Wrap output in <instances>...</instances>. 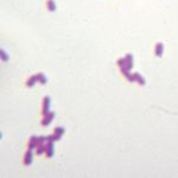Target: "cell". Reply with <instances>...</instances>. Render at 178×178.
I'll return each mask as SVG.
<instances>
[{"label": "cell", "instance_id": "1", "mask_svg": "<svg viewBox=\"0 0 178 178\" xmlns=\"http://www.w3.org/2000/svg\"><path fill=\"white\" fill-rule=\"evenodd\" d=\"M124 58H125V67L121 69V72L129 71V70L133 68V56L131 54H127L126 57H124Z\"/></svg>", "mask_w": 178, "mask_h": 178}, {"label": "cell", "instance_id": "2", "mask_svg": "<svg viewBox=\"0 0 178 178\" xmlns=\"http://www.w3.org/2000/svg\"><path fill=\"white\" fill-rule=\"evenodd\" d=\"M50 103H51V99L49 98V96H45V98L43 99V108H42V114L43 116L48 115L49 114V109H50Z\"/></svg>", "mask_w": 178, "mask_h": 178}, {"label": "cell", "instance_id": "3", "mask_svg": "<svg viewBox=\"0 0 178 178\" xmlns=\"http://www.w3.org/2000/svg\"><path fill=\"white\" fill-rule=\"evenodd\" d=\"M38 144H39V137L32 135L30 138V141H29V149H31V150L36 149L38 146Z\"/></svg>", "mask_w": 178, "mask_h": 178}, {"label": "cell", "instance_id": "4", "mask_svg": "<svg viewBox=\"0 0 178 178\" xmlns=\"http://www.w3.org/2000/svg\"><path fill=\"white\" fill-rule=\"evenodd\" d=\"M32 159H33V152H32V150L30 149L25 153V157H24V164H25V165H30L32 163Z\"/></svg>", "mask_w": 178, "mask_h": 178}, {"label": "cell", "instance_id": "5", "mask_svg": "<svg viewBox=\"0 0 178 178\" xmlns=\"http://www.w3.org/2000/svg\"><path fill=\"white\" fill-rule=\"evenodd\" d=\"M46 156L51 158L54 156V153H55V147H54V141H48L46 144Z\"/></svg>", "mask_w": 178, "mask_h": 178}, {"label": "cell", "instance_id": "6", "mask_svg": "<svg viewBox=\"0 0 178 178\" xmlns=\"http://www.w3.org/2000/svg\"><path fill=\"white\" fill-rule=\"evenodd\" d=\"M54 118H55V113H54V112H50L49 114L45 115L44 119L42 120V125H43V126H48V125H49L51 121H52Z\"/></svg>", "mask_w": 178, "mask_h": 178}, {"label": "cell", "instance_id": "7", "mask_svg": "<svg viewBox=\"0 0 178 178\" xmlns=\"http://www.w3.org/2000/svg\"><path fill=\"white\" fill-rule=\"evenodd\" d=\"M164 52V44L163 43H157L155 48V54L157 57H161V55Z\"/></svg>", "mask_w": 178, "mask_h": 178}, {"label": "cell", "instance_id": "8", "mask_svg": "<svg viewBox=\"0 0 178 178\" xmlns=\"http://www.w3.org/2000/svg\"><path fill=\"white\" fill-rule=\"evenodd\" d=\"M134 78H135V82H138L140 86L146 84V81H145V78L139 74V72H134Z\"/></svg>", "mask_w": 178, "mask_h": 178}, {"label": "cell", "instance_id": "9", "mask_svg": "<svg viewBox=\"0 0 178 178\" xmlns=\"http://www.w3.org/2000/svg\"><path fill=\"white\" fill-rule=\"evenodd\" d=\"M37 81H39V76H38V74H37V75H33V76H31V77L27 80L26 86H27V87H32V86H35V83L37 82Z\"/></svg>", "mask_w": 178, "mask_h": 178}, {"label": "cell", "instance_id": "10", "mask_svg": "<svg viewBox=\"0 0 178 178\" xmlns=\"http://www.w3.org/2000/svg\"><path fill=\"white\" fill-rule=\"evenodd\" d=\"M45 151H46V145L45 144L38 145V146L36 147V153H37V155H43Z\"/></svg>", "mask_w": 178, "mask_h": 178}, {"label": "cell", "instance_id": "11", "mask_svg": "<svg viewBox=\"0 0 178 178\" xmlns=\"http://www.w3.org/2000/svg\"><path fill=\"white\" fill-rule=\"evenodd\" d=\"M61 137L62 135H58V134H56V133H54L52 135H49L48 137V141H57V140H60L61 139Z\"/></svg>", "mask_w": 178, "mask_h": 178}, {"label": "cell", "instance_id": "12", "mask_svg": "<svg viewBox=\"0 0 178 178\" xmlns=\"http://www.w3.org/2000/svg\"><path fill=\"white\" fill-rule=\"evenodd\" d=\"M46 5H48V9H49L51 12L56 11V5H55V1H54V0H48Z\"/></svg>", "mask_w": 178, "mask_h": 178}, {"label": "cell", "instance_id": "13", "mask_svg": "<svg viewBox=\"0 0 178 178\" xmlns=\"http://www.w3.org/2000/svg\"><path fill=\"white\" fill-rule=\"evenodd\" d=\"M38 76H39V82L42 83V84H45V83H46V77H45V75L43 74V72H39Z\"/></svg>", "mask_w": 178, "mask_h": 178}, {"label": "cell", "instance_id": "14", "mask_svg": "<svg viewBox=\"0 0 178 178\" xmlns=\"http://www.w3.org/2000/svg\"><path fill=\"white\" fill-rule=\"evenodd\" d=\"M54 133L58 134V135H62V134L64 133V128H62V127H56L55 131H54Z\"/></svg>", "mask_w": 178, "mask_h": 178}, {"label": "cell", "instance_id": "15", "mask_svg": "<svg viewBox=\"0 0 178 178\" xmlns=\"http://www.w3.org/2000/svg\"><path fill=\"white\" fill-rule=\"evenodd\" d=\"M118 66L120 67V69H122L125 67V58H120L118 60Z\"/></svg>", "mask_w": 178, "mask_h": 178}, {"label": "cell", "instance_id": "16", "mask_svg": "<svg viewBox=\"0 0 178 178\" xmlns=\"http://www.w3.org/2000/svg\"><path fill=\"white\" fill-rule=\"evenodd\" d=\"M0 52H1V58H3V61H7V60H9V56L6 55V52H5L4 50H1Z\"/></svg>", "mask_w": 178, "mask_h": 178}]
</instances>
